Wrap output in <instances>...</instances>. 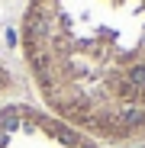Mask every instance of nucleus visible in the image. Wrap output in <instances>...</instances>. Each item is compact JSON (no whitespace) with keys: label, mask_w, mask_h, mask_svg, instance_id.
<instances>
[]
</instances>
